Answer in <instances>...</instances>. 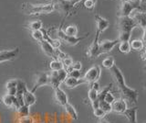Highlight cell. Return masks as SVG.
<instances>
[{
    "instance_id": "7dc6e473",
    "label": "cell",
    "mask_w": 146,
    "mask_h": 123,
    "mask_svg": "<svg viewBox=\"0 0 146 123\" xmlns=\"http://www.w3.org/2000/svg\"><path fill=\"white\" fill-rule=\"evenodd\" d=\"M141 59H143V60L146 61V47H144L143 51H141Z\"/></svg>"
},
{
    "instance_id": "6da1fadb",
    "label": "cell",
    "mask_w": 146,
    "mask_h": 123,
    "mask_svg": "<svg viewBox=\"0 0 146 123\" xmlns=\"http://www.w3.org/2000/svg\"><path fill=\"white\" fill-rule=\"evenodd\" d=\"M110 72L115 81V84L121 95V98L124 99L126 102H129L132 105H137L139 98V91L131 88L126 85L124 76H123L121 69L116 65L111 69H110Z\"/></svg>"
},
{
    "instance_id": "4316f807",
    "label": "cell",
    "mask_w": 146,
    "mask_h": 123,
    "mask_svg": "<svg viewBox=\"0 0 146 123\" xmlns=\"http://www.w3.org/2000/svg\"><path fill=\"white\" fill-rule=\"evenodd\" d=\"M111 87H112V84H110L109 85L105 86L104 88L100 89L99 91V93H98V100H99V101H102V100H104L105 95H106V94L108 92H110V91H111Z\"/></svg>"
},
{
    "instance_id": "11a10c76",
    "label": "cell",
    "mask_w": 146,
    "mask_h": 123,
    "mask_svg": "<svg viewBox=\"0 0 146 123\" xmlns=\"http://www.w3.org/2000/svg\"><path fill=\"white\" fill-rule=\"evenodd\" d=\"M145 70H146V66H145Z\"/></svg>"
},
{
    "instance_id": "816d5d0a",
    "label": "cell",
    "mask_w": 146,
    "mask_h": 123,
    "mask_svg": "<svg viewBox=\"0 0 146 123\" xmlns=\"http://www.w3.org/2000/svg\"><path fill=\"white\" fill-rule=\"evenodd\" d=\"M126 1H130V2H137V1H141V0H126Z\"/></svg>"
},
{
    "instance_id": "681fc988",
    "label": "cell",
    "mask_w": 146,
    "mask_h": 123,
    "mask_svg": "<svg viewBox=\"0 0 146 123\" xmlns=\"http://www.w3.org/2000/svg\"><path fill=\"white\" fill-rule=\"evenodd\" d=\"M143 42H146V28L143 29Z\"/></svg>"
},
{
    "instance_id": "836d02e7",
    "label": "cell",
    "mask_w": 146,
    "mask_h": 123,
    "mask_svg": "<svg viewBox=\"0 0 146 123\" xmlns=\"http://www.w3.org/2000/svg\"><path fill=\"white\" fill-rule=\"evenodd\" d=\"M131 37V33L130 32H119L118 40L121 42H130Z\"/></svg>"
},
{
    "instance_id": "cb8c5ba5",
    "label": "cell",
    "mask_w": 146,
    "mask_h": 123,
    "mask_svg": "<svg viewBox=\"0 0 146 123\" xmlns=\"http://www.w3.org/2000/svg\"><path fill=\"white\" fill-rule=\"evenodd\" d=\"M64 108H65V111L68 116H70L72 120H78V112L76 111L75 108L73 107L71 104L68 103L66 106L64 107Z\"/></svg>"
},
{
    "instance_id": "9c48e42d",
    "label": "cell",
    "mask_w": 146,
    "mask_h": 123,
    "mask_svg": "<svg viewBox=\"0 0 146 123\" xmlns=\"http://www.w3.org/2000/svg\"><path fill=\"white\" fill-rule=\"evenodd\" d=\"M57 35L61 40H63L66 44H68V45H76L86 38V37H70V36H68L64 33L63 30L60 28L57 30Z\"/></svg>"
},
{
    "instance_id": "52a82bcc",
    "label": "cell",
    "mask_w": 146,
    "mask_h": 123,
    "mask_svg": "<svg viewBox=\"0 0 146 123\" xmlns=\"http://www.w3.org/2000/svg\"><path fill=\"white\" fill-rule=\"evenodd\" d=\"M55 4V9L58 8V11L64 15V17H68L70 14L73 7L71 5L70 0H56V3Z\"/></svg>"
},
{
    "instance_id": "8d00e7d4",
    "label": "cell",
    "mask_w": 146,
    "mask_h": 123,
    "mask_svg": "<svg viewBox=\"0 0 146 123\" xmlns=\"http://www.w3.org/2000/svg\"><path fill=\"white\" fill-rule=\"evenodd\" d=\"M61 62H62V63H63V66H64V68H65L66 70L68 69V68H70V67L71 66V65L73 63L72 59H71L70 56H66V57L64 58Z\"/></svg>"
},
{
    "instance_id": "74e56055",
    "label": "cell",
    "mask_w": 146,
    "mask_h": 123,
    "mask_svg": "<svg viewBox=\"0 0 146 123\" xmlns=\"http://www.w3.org/2000/svg\"><path fill=\"white\" fill-rule=\"evenodd\" d=\"M116 100L115 97H114V95L110 91V92H108L106 94V95H105V97H104V101H106L107 103L109 104H112L114 101Z\"/></svg>"
},
{
    "instance_id": "f907efd6",
    "label": "cell",
    "mask_w": 146,
    "mask_h": 123,
    "mask_svg": "<svg viewBox=\"0 0 146 123\" xmlns=\"http://www.w3.org/2000/svg\"><path fill=\"white\" fill-rule=\"evenodd\" d=\"M98 123H110V122L106 120H104V118H100V120L98 121Z\"/></svg>"
},
{
    "instance_id": "30bf717a",
    "label": "cell",
    "mask_w": 146,
    "mask_h": 123,
    "mask_svg": "<svg viewBox=\"0 0 146 123\" xmlns=\"http://www.w3.org/2000/svg\"><path fill=\"white\" fill-rule=\"evenodd\" d=\"M18 54H19V48L0 52V63L7 61H12L17 57Z\"/></svg>"
},
{
    "instance_id": "5bb4252c",
    "label": "cell",
    "mask_w": 146,
    "mask_h": 123,
    "mask_svg": "<svg viewBox=\"0 0 146 123\" xmlns=\"http://www.w3.org/2000/svg\"><path fill=\"white\" fill-rule=\"evenodd\" d=\"M39 45H40L41 49H42V51L45 52L46 55L53 58V60H57L56 49L53 48L48 42H46L45 40H42L41 42H39Z\"/></svg>"
},
{
    "instance_id": "b9f144b4",
    "label": "cell",
    "mask_w": 146,
    "mask_h": 123,
    "mask_svg": "<svg viewBox=\"0 0 146 123\" xmlns=\"http://www.w3.org/2000/svg\"><path fill=\"white\" fill-rule=\"evenodd\" d=\"M68 76H70L73 77V78H77V79H80L81 77V73L80 71H78V70H71L70 72L68 73Z\"/></svg>"
},
{
    "instance_id": "2e32d148",
    "label": "cell",
    "mask_w": 146,
    "mask_h": 123,
    "mask_svg": "<svg viewBox=\"0 0 146 123\" xmlns=\"http://www.w3.org/2000/svg\"><path fill=\"white\" fill-rule=\"evenodd\" d=\"M2 103L7 106L8 108H16L17 110L19 108V105H18L17 101V98H16V95H9V94H6L5 95L2 97Z\"/></svg>"
},
{
    "instance_id": "484cf974",
    "label": "cell",
    "mask_w": 146,
    "mask_h": 123,
    "mask_svg": "<svg viewBox=\"0 0 146 123\" xmlns=\"http://www.w3.org/2000/svg\"><path fill=\"white\" fill-rule=\"evenodd\" d=\"M119 51L124 54L130 53L131 51L130 42H121L119 43Z\"/></svg>"
},
{
    "instance_id": "f546056e",
    "label": "cell",
    "mask_w": 146,
    "mask_h": 123,
    "mask_svg": "<svg viewBox=\"0 0 146 123\" xmlns=\"http://www.w3.org/2000/svg\"><path fill=\"white\" fill-rule=\"evenodd\" d=\"M27 28H29L31 31L40 30H42V22H41L40 20L32 21L29 25H27Z\"/></svg>"
},
{
    "instance_id": "8fae6325",
    "label": "cell",
    "mask_w": 146,
    "mask_h": 123,
    "mask_svg": "<svg viewBox=\"0 0 146 123\" xmlns=\"http://www.w3.org/2000/svg\"><path fill=\"white\" fill-rule=\"evenodd\" d=\"M120 43V40L118 39L113 40H103V42H100V55L103 53H108L112 51V49L116 46L117 44Z\"/></svg>"
},
{
    "instance_id": "ba28073f",
    "label": "cell",
    "mask_w": 146,
    "mask_h": 123,
    "mask_svg": "<svg viewBox=\"0 0 146 123\" xmlns=\"http://www.w3.org/2000/svg\"><path fill=\"white\" fill-rule=\"evenodd\" d=\"M99 37H100V33L96 31V35H95V39L92 42V43L90 44V46L88 48V51H87V56L90 59H95L100 55V42H99Z\"/></svg>"
},
{
    "instance_id": "bcb514c9",
    "label": "cell",
    "mask_w": 146,
    "mask_h": 123,
    "mask_svg": "<svg viewBox=\"0 0 146 123\" xmlns=\"http://www.w3.org/2000/svg\"><path fill=\"white\" fill-rule=\"evenodd\" d=\"M7 94L12 95H16V94H17V87H14V88H11V89H8V90H7Z\"/></svg>"
},
{
    "instance_id": "f35d334b",
    "label": "cell",
    "mask_w": 146,
    "mask_h": 123,
    "mask_svg": "<svg viewBox=\"0 0 146 123\" xmlns=\"http://www.w3.org/2000/svg\"><path fill=\"white\" fill-rule=\"evenodd\" d=\"M96 2H97V0H85L83 5L88 9H93L96 5Z\"/></svg>"
},
{
    "instance_id": "277c9868",
    "label": "cell",
    "mask_w": 146,
    "mask_h": 123,
    "mask_svg": "<svg viewBox=\"0 0 146 123\" xmlns=\"http://www.w3.org/2000/svg\"><path fill=\"white\" fill-rule=\"evenodd\" d=\"M137 27L136 22L131 17H118L117 28L119 32H130Z\"/></svg>"
},
{
    "instance_id": "603a6c76",
    "label": "cell",
    "mask_w": 146,
    "mask_h": 123,
    "mask_svg": "<svg viewBox=\"0 0 146 123\" xmlns=\"http://www.w3.org/2000/svg\"><path fill=\"white\" fill-rule=\"evenodd\" d=\"M130 45H131V49L133 50L135 52H141L144 48L143 40H140V39L132 40L131 42H130Z\"/></svg>"
},
{
    "instance_id": "1f68e13d",
    "label": "cell",
    "mask_w": 146,
    "mask_h": 123,
    "mask_svg": "<svg viewBox=\"0 0 146 123\" xmlns=\"http://www.w3.org/2000/svg\"><path fill=\"white\" fill-rule=\"evenodd\" d=\"M99 108H100L102 109V110L108 114L110 112H111L112 111V107H111V104H109L107 103L106 101H104V100H102V101H100V106Z\"/></svg>"
},
{
    "instance_id": "7a4b0ae2",
    "label": "cell",
    "mask_w": 146,
    "mask_h": 123,
    "mask_svg": "<svg viewBox=\"0 0 146 123\" xmlns=\"http://www.w3.org/2000/svg\"><path fill=\"white\" fill-rule=\"evenodd\" d=\"M22 9L27 15H41L49 14L55 10V4H44V5H32L29 3H25L22 5Z\"/></svg>"
},
{
    "instance_id": "ffe728a7",
    "label": "cell",
    "mask_w": 146,
    "mask_h": 123,
    "mask_svg": "<svg viewBox=\"0 0 146 123\" xmlns=\"http://www.w3.org/2000/svg\"><path fill=\"white\" fill-rule=\"evenodd\" d=\"M64 84L67 86L68 88H75L77 86H79L82 84H86V82L83 79H77V78H73V77L68 76L66 80L64 81Z\"/></svg>"
},
{
    "instance_id": "ab89813d",
    "label": "cell",
    "mask_w": 146,
    "mask_h": 123,
    "mask_svg": "<svg viewBox=\"0 0 146 123\" xmlns=\"http://www.w3.org/2000/svg\"><path fill=\"white\" fill-rule=\"evenodd\" d=\"M81 67H82V65H81V63H80V62L73 63L72 65H71V66L67 69V72L68 73V72H70L71 70H78V71H80V70H81Z\"/></svg>"
},
{
    "instance_id": "9a60e30c",
    "label": "cell",
    "mask_w": 146,
    "mask_h": 123,
    "mask_svg": "<svg viewBox=\"0 0 146 123\" xmlns=\"http://www.w3.org/2000/svg\"><path fill=\"white\" fill-rule=\"evenodd\" d=\"M54 94H55V98L56 101L62 107H65L66 105L68 103V95L65 93V91H63L59 87H57L54 89Z\"/></svg>"
},
{
    "instance_id": "4fadbf2b",
    "label": "cell",
    "mask_w": 146,
    "mask_h": 123,
    "mask_svg": "<svg viewBox=\"0 0 146 123\" xmlns=\"http://www.w3.org/2000/svg\"><path fill=\"white\" fill-rule=\"evenodd\" d=\"M95 22H96V31L99 32L100 34L106 30L110 26L109 20L100 17V15H95Z\"/></svg>"
},
{
    "instance_id": "ee69618b",
    "label": "cell",
    "mask_w": 146,
    "mask_h": 123,
    "mask_svg": "<svg viewBox=\"0 0 146 123\" xmlns=\"http://www.w3.org/2000/svg\"><path fill=\"white\" fill-rule=\"evenodd\" d=\"M89 85H90V88H92V89H94L96 91H98V92L100 90V84H99L98 81L97 82H93V83H90Z\"/></svg>"
},
{
    "instance_id": "44dd1931",
    "label": "cell",
    "mask_w": 146,
    "mask_h": 123,
    "mask_svg": "<svg viewBox=\"0 0 146 123\" xmlns=\"http://www.w3.org/2000/svg\"><path fill=\"white\" fill-rule=\"evenodd\" d=\"M23 101H24V105L30 108L32 105H34L36 103L35 95L32 93L31 91L26 89L24 91V93H23Z\"/></svg>"
},
{
    "instance_id": "7402d4cb",
    "label": "cell",
    "mask_w": 146,
    "mask_h": 123,
    "mask_svg": "<svg viewBox=\"0 0 146 123\" xmlns=\"http://www.w3.org/2000/svg\"><path fill=\"white\" fill-rule=\"evenodd\" d=\"M43 31V40H45L46 42H48L51 46L53 47V48H55V49H58L59 48V46H60V42H59L58 40H56V39H52L50 36L47 33V30H41Z\"/></svg>"
},
{
    "instance_id": "4dcf8cb0",
    "label": "cell",
    "mask_w": 146,
    "mask_h": 123,
    "mask_svg": "<svg viewBox=\"0 0 146 123\" xmlns=\"http://www.w3.org/2000/svg\"><path fill=\"white\" fill-rule=\"evenodd\" d=\"M17 111L19 117H27V116H29V114H30L29 107L26 106V105H23V106L19 107V108H18Z\"/></svg>"
},
{
    "instance_id": "5b68a950",
    "label": "cell",
    "mask_w": 146,
    "mask_h": 123,
    "mask_svg": "<svg viewBox=\"0 0 146 123\" xmlns=\"http://www.w3.org/2000/svg\"><path fill=\"white\" fill-rule=\"evenodd\" d=\"M102 74V69L99 65H94L92 67H90V69L85 73V75L83 76V79L86 84H90L93 82H97Z\"/></svg>"
},
{
    "instance_id": "3957f363",
    "label": "cell",
    "mask_w": 146,
    "mask_h": 123,
    "mask_svg": "<svg viewBox=\"0 0 146 123\" xmlns=\"http://www.w3.org/2000/svg\"><path fill=\"white\" fill-rule=\"evenodd\" d=\"M141 1L130 2L126 0H122L120 6V9L118 11V17H131V15L136 10L143 11L141 7Z\"/></svg>"
},
{
    "instance_id": "ac0fdd59",
    "label": "cell",
    "mask_w": 146,
    "mask_h": 123,
    "mask_svg": "<svg viewBox=\"0 0 146 123\" xmlns=\"http://www.w3.org/2000/svg\"><path fill=\"white\" fill-rule=\"evenodd\" d=\"M137 112H138V108L136 107L133 108H128L126 110L122 113L130 123H138L137 122Z\"/></svg>"
},
{
    "instance_id": "db71d44e",
    "label": "cell",
    "mask_w": 146,
    "mask_h": 123,
    "mask_svg": "<svg viewBox=\"0 0 146 123\" xmlns=\"http://www.w3.org/2000/svg\"><path fill=\"white\" fill-rule=\"evenodd\" d=\"M141 1H144V2H146V0H141Z\"/></svg>"
},
{
    "instance_id": "8992f818",
    "label": "cell",
    "mask_w": 146,
    "mask_h": 123,
    "mask_svg": "<svg viewBox=\"0 0 146 123\" xmlns=\"http://www.w3.org/2000/svg\"><path fill=\"white\" fill-rule=\"evenodd\" d=\"M49 85L48 73H46V72L36 73L35 75V84H34L33 88L31 90V92L34 94L38 87H40V86H42V85Z\"/></svg>"
},
{
    "instance_id": "d4e9b609",
    "label": "cell",
    "mask_w": 146,
    "mask_h": 123,
    "mask_svg": "<svg viewBox=\"0 0 146 123\" xmlns=\"http://www.w3.org/2000/svg\"><path fill=\"white\" fill-rule=\"evenodd\" d=\"M63 32L68 36H70V37H77L78 32H79V30H78V27L75 25H70L65 28V30H63Z\"/></svg>"
},
{
    "instance_id": "7c38bea8",
    "label": "cell",
    "mask_w": 146,
    "mask_h": 123,
    "mask_svg": "<svg viewBox=\"0 0 146 123\" xmlns=\"http://www.w3.org/2000/svg\"><path fill=\"white\" fill-rule=\"evenodd\" d=\"M131 17L136 22L137 27H140V28H141L143 30L146 28V12L136 10L132 13Z\"/></svg>"
},
{
    "instance_id": "7bdbcfd3",
    "label": "cell",
    "mask_w": 146,
    "mask_h": 123,
    "mask_svg": "<svg viewBox=\"0 0 146 123\" xmlns=\"http://www.w3.org/2000/svg\"><path fill=\"white\" fill-rule=\"evenodd\" d=\"M18 123H34V120L30 116L19 117V118H18Z\"/></svg>"
},
{
    "instance_id": "60d3db41",
    "label": "cell",
    "mask_w": 146,
    "mask_h": 123,
    "mask_svg": "<svg viewBox=\"0 0 146 123\" xmlns=\"http://www.w3.org/2000/svg\"><path fill=\"white\" fill-rule=\"evenodd\" d=\"M17 79H11L6 83V88L7 90H8L14 87H17Z\"/></svg>"
},
{
    "instance_id": "83f0119b",
    "label": "cell",
    "mask_w": 146,
    "mask_h": 123,
    "mask_svg": "<svg viewBox=\"0 0 146 123\" xmlns=\"http://www.w3.org/2000/svg\"><path fill=\"white\" fill-rule=\"evenodd\" d=\"M114 65H115V60H114V58L111 56L105 58L102 61V66L104 68H106V69H109V70L111 69Z\"/></svg>"
},
{
    "instance_id": "d6a6232c",
    "label": "cell",
    "mask_w": 146,
    "mask_h": 123,
    "mask_svg": "<svg viewBox=\"0 0 146 123\" xmlns=\"http://www.w3.org/2000/svg\"><path fill=\"white\" fill-rule=\"evenodd\" d=\"M98 91H96L92 88H89V92H88V98L89 100L91 102L95 101V100L98 99Z\"/></svg>"
},
{
    "instance_id": "d6986e66",
    "label": "cell",
    "mask_w": 146,
    "mask_h": 123,
    "mask_svg": "<svg viewBox=\"0 0 146 123\" xmlns=\"http://www.w3.org/2000/svg\"><path fill=\"white\" fill-rule=\"evenodd\" d=\"M48 78H49V85L52 86L55 89L57 87H59V85L62 83L60 78H59L58 71H52L51 73L48 74Z\"/></svg>"
},
{
    "instance_id": "f5cc1de1",
    "label": "cell",
    "mask_w": 146,
    "mask_h": 123,
    "mask_svg": "<svg viewBox=\"0 0 146 123\" xmlns=\"http://www.w3.org/2000/svg\"><path fill=\"white\" fill-rule=\"evenodd\" d=\"M144 88H145V89H146V83H145V84H144Z\"/></svg>"
},
{
    "instance_id": "f6af8a7d",
    "label": "cell",
    "mask_w": 146,
    "mask_h": 123,
    "mask_svg": "<svg viewBox=\"0 0 146 123\" xmlns=\"http://www.w3.org/2000/svg\"><path fill=\"white\" fill-rule=\"evenodd\" d=\"M90 104H91V107H92V108H93V109H95V108H99V106H100V101L97 99V100H95V101L91 102Z\"/></svg>"
},
{
    "instance_id": "e575fe53",
    "label": "cell",
    "mask_w": 146,
    "mask_h": 123,
    "mask_svg": "<svg viewBox=\"0 0 146 123\" xmlns=\"http://www.w3.org/2000/svg\"><path fill=\"white\" fill-rule=\"evenodd\" d=\"M31 36L32 38H33L34 40H36V42H41V40H43V31L42 30H36V31H32L31 33Z\"/></svg>"
},
{
    "instance_id": "d590c367",
    "label": "cell",
    "mask_w": 146,
    "mask_h": 123,
    "mask_svg": "<svg viewBox=\"0 0 146 123\" xmlns=\"http://www.w3.org/2000/svg\"><path fill=\"white\" fill-rule=\"evenodd\" d=\"M93 115L96 118H103L105 116H106V113H105L100 108H97L93 109Z\"/></svg>"
},
{
    "instance_id": "c3c4849f",
    "label": "cell",
    "mask_w": 146,
    "mask_h": 123,
    "mask_svg": "<svg viewBox=\"0 0 146 123\" xmlns=\"http://www.w3.org/2000/svg\"><path fill=\"white\" fill-rule=\"evenodd\" d=\"M80 1H81V0H70V2H71V5H72L73 7H75V5H76V4L80 3Z\"/></svg>"
},
{
    "instance_id": "e0dca14e",
    "label": "cell",
    "mask_w": 146,
    "mask_h": 123,
    "mask_svg": "<svg viewBox=\"0 0 146 123\" xmlns=\"http://www.w3.org/2000/svg\"><path fill=\"white\" fill-rule=\"evenodd\" d=\"M111 107H112L113 112L118 113V114H122L128 108V105L124 99L120 98V99L115 100V101L111 104Z\"/></svg>"
},
{
    "instance_id": "f1b7e54d",
    "label": "cell",
    "mask_w": 146,
    "mask_h": 123,
    "mask_svg": "<svg viewBox=\"0 0 146 123\" xmlns=\"http://www.w3.org/2000/svg\"><path fill=\"white\" fill-rule=\"evenodd\" d=\"M49 67H50V69H51V71H59L64 68L62 62L59 60H52L50 62Z\"/></svg>"
}]
</instances>
